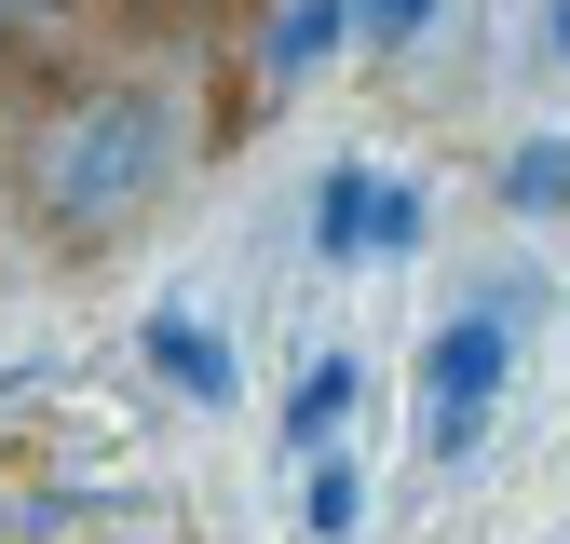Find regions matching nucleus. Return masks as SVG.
<instances>
[{"mask_svg": "<svg viewBox=\"0 0 570 544\" xmlns=\"http://www.w3.org/2000/svg\"><path fill=\"white\" fill-rule=\"evenodd\" d=\"M503 381H517V313L462 300L435 340H421V449H435V463H462V449H475V422L503 408Z\"/></svg>", "mask_w": 570, "mask_h": 544, "instance_id": "2", "label": "nucleus"}, {"mask_svg": "<svg viewBox=\"0 0 570 544\" xmlns=\"http://www.w3.org/2000/svg\"><path fill=\"white\" fill-rule=\"evenodd\" d=\"M136 354H150V381L164 395H190V408H232V340L218 327H204V313H150V327H136Z\"/></svg>", "mask_w": 570, "mask_h": 544, "instance_id": "4", "label": "nucleus"}, {"mask_svg": "<svg viewBox=\"0 0 570 544\" xmlns=\"http://www.w3.org/2000/svg\"><path fill=\"white\" fill-rule=\"evenodd\" d=\"M313 245H326V259H407V245H421V191L381 177V164H326V191H313Z\"/></svg>", "mask_w": 570, "mask_h": 544, "instance_id": "3", "label": "nucleus"}, {"mask_svg": "<svg viewBox=\"0 0 570 544\" xmlns=\"http://www.w3.org/2000/svg\"><path fill=\"white\" fill-rule=\"evenodd\" d=\"M353 395H367V368H353V354H313L299 381H285V408H272V436L299 449V463H326V449H340V422H353Z\"/></svg>", "mask_w": 570, "mask_h": 544, "instance_id": "5", "label": "nucleus"}, {"mask_svg": "<svg viewBox=\"0 0 570 544\" xmlns=\"http://www.w3.org/2000/svg\"><path fill=\"white\" fill-rule=\"evenodd\" d=\"M543 41H557V68H570V0H543Z\"/></svg>", "mask_w": 570, "mask_h": 544, "instance_id": "10", "label": "nucleus"}, {"mask_svg": "<svg viewBox=\"0 0 570 544\" xmlns=\"http://www.w3.org/2000/svg\"><path fill=\"white\" fill-rule=\"evenodd\" d=\"M353 517H367V476H353V463L326 449V463L299 476V531H313V544H353Z\"/></svg>", "mask_w": 570, "mask_h": 544, "instance_id": "8", "label": "nucleus"}, {"mask_svg": "<svg viewBox=\"0 0 570 544\" xmlns=\"http://www.w3.org/2000/svg\"><path fill=\"white\" fill-rule=\"evenodd\" d=\"M435 14H449V0H353V41H367V55H394V41H421Z\"/></svg>", "mask_w": 570, "mask_h": 544, "instance_id": "9", "label": "nucleus"}, {"mask_svg": "<svg viewBox=\"0 0 570 544\" xmlns=\"http://www.w3.org/2000/svg\"><path fill=\"white\" fill-rule=\"evenodd\" d=\"M503 204H517V218H557V204H570V136H517V150H503Z\"/></svg>", "mask_w": 570, "mask_h": 544, "instance_id": "7", "label": "nucleus"}, {"mask_svg": "<svg viewBox=\"0 0 570 544\" xmlns=\"http://www.w3.org/2000/svg\"><path fill=\"white\" fill-rule=\"evenodd\" d=\"M28 14H41V0H0V28H28Z\"/></svg>", "mask_w": 570, "mask_h": 544, "instance_id": "11", "label": "nucleus"}, {"mask_svg": "<svg viewBox=\"0 0 570 544\" xmlns=\"http://www.w3.org/2000/svg\"><path fill=\"white\" fill-rule=\"evenodd\" d=\"M190 164V123L164 82H82L41 136H28V218L55 245H109L164 204V177Z\"/></svg>", "mask_w": 570, "mask_h": 544, "instance_id": "1", "label": "nucleus"}, {"mask_svg": "<svg viewBox=\"0 0 570 544\" xmlns=\"http://www.w3.org/2000/svg\"><path fill=\"white\" fill-rule=\"evenodd\" d=\"M353 41V0H272V28H258V55H272V82H313V68Z\"/></svg>", "mask_w": 570, "mask_h": 544, "instance_id": "6", "label": "nucleus"}]
</instances>
